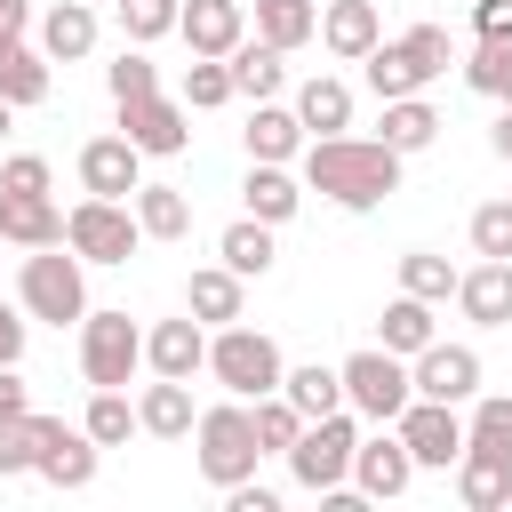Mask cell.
I'll list each match as a JSON object with an SVG mask.
<instances>
[{
  "label": "cell",
  "instance_id": "11a10c76",
  "mask_svg": "<svg viewBox=\"0 0 512 512\" xmlns=\"http://www.w3.org/2000/svg\"><path fill=\"white\" fill-rule=\"evenodd\" d=\"M96 8H104V0H96ZM112 8H120V0H112Z\"/></svg>",
  "mask_w": 512,
  "mask_h": 512
},
{
  "label": "cell",
  "instance_id": "d590c367",
  "mask_svg": "<svg viewBox=\"0 0 512 512\" xmlns=\"http://www.w3.org/2000/svg\"><path fill=\"white\" fill-rule=\"evenodd\" d=\"M48 424H56V416H40V408H24V416H0V480L40 464V448H48Z\"/></svg>",
  "mask_w": 512,
  "mask_h": 512
},
{
  "label": "cell",
  "instance_id": "277c9868",
  "mask_svg": "<svg viewBox=\"0 0 512 512\" xmlns=\"http://www.w3.org/2000/svg\"><path fill=\"white\" fill-rule=\"evenodd\" d=\"M208 376L232 392V400H264V392H280L288 384V360H280V344L264 336V328H216L208 336Z\"/></svg>",
  "mask_w": 512,
  "mask_h": 512
},
{
  "label": "cell",
  "instance_id": "f546056e",
  "mask_svg": "<svg viewBox=\"0 0 512 512\" xmlns=\"http://www.w3.org/2000/svg\"><path fill=\"white\" fill-rule=\"evenodd\" d=\"M80 424H88V440H96V448H120L128 432H144V416H136L128 384H96V392H88V408H80Z\"/></svg>",
  "mask_w": 512,
  "mask_h": 512
},
{
  "label": "cell",
  "instance_id": "e575fe53",
  "mask_svg": "<svg viewBox=\"0 0 512 512\" xmlns=\"http://www.w3.org/2000/svg\"><path fill=\"white\" fill-rule=\"evenodd\" d=\"M0 96H8L16 112H24V104H48V48H24V40H16V48L0 56Z\"/></svg>",
  "mask_w": 512,
  "mask_h": 512
},
{
  "label": "cell",
  "instance_id": "e0dca14e",
  "mask_svg": "<svg viewBox=\"0 0 512 512\" xmlns=\"http://www.w3.org/2000/svg\"><path fill=\"white\" fill-rule=\"evenodd\" d=\"M456 312L472 328H512V256H480L456 280Z\"/></svg>",
  "mask_w": 512,
  "mask_h": 512
},
{
  "label": "cell",
  "instance_id": "8d00e7d4",
  "mask_svg": "<svg viewBox=\"0 0 512 512\" xmlns=\"http://www.w3.org/2000/svg\"><path fill=\"white\" fill-rule=\"evenodd\" d=\"M456 280H464V272H456L448 256H432V248H408V256H400V288H408V296H424V304H448V296H456Z\"/></svg>",
  "mask_w": 512,
  "mask_h": 512
},
{
  "label": "cell",
  "instance_id": "8992f818",
  "mask_svg": "<svg viewBox=\"0 0 512 512\" xmlns=\"http://www.w3.org/2000/svg\"><path fill=\"white\" fill-rule=\"evenodd\" d=\"M352 448H360V408H328V416H312V424L296 432V448H288L296 488H312V496L344 488V480H352Z\"/></svg>",
  "mask_w": 512,
  "mask_h": 512
},
{
  "label": "cell",
  "instance_id": "ab89813d",
  "mask_svg": "<svg viewBox=\"0 0 512 512\" xmlns=\"http://www.w3.org/2000/svg\"><path fill=\"white\" fill-rule=\"evenodd\" d=\"M296 432H304V408H296L288 392H264V400H256V440H264V456H288Z\"/></svg>",
  "mask_w": 512,
  "mask_h": 512
},
{
  "label": "cell",
  "instance_id": "5bb4252c",
  "mask_svg": "<svg viewBox=\"0 0 512 512\" xmlns=\"http://www.w3.org/2000/svg\"><path fill=\"white\" fill-rule=\"evenodd\" d=\"M456 496H464V512H512V448L464 440V456H456Z\"/></svg>",
  "mask_w": 512,
  "mask_h": 512
},
{
  "label": "cell",
  "instance_id": "ee69618b",
  "mask_svg": "<svg viewBox=\"0 0 512 512\" xmlns=\"http://www.w3.org/2000/svg\"><path fill=\"white\" fill-rule=\"evenodd\" d=\"M464 440H488V448H512V392H472V416H464Z\"/></svg>",
  "mask_w": 512,
  "mask_h": 512
},
{
  "label": "cell",
  "instance_id": "db71d44e",
  "mask_svg": "<svg viewBox=\"0 0 512 512\" xmlns=\"http://www.w3.org/2000/svg\"><path fill=\"white\" fill-rule=\"evenodd\" d=\"M8 120H16V104H8V96H0V136H8Z\"/></svg>",
  "mask_w": 512,
  "mask_h": 512
},
{
  "label": "cell",
  "instance_id": "484cf974",
  "mask_svg": "<svg viewBox=\"0 0 512 512\" xmlns=\"http://www.w3.org/2000/svg\"><path fill=\"white\" fill-rule=\"evenodd\" d=\"M40 48H48V64H80L96 48V0H56L40 16Z\"/></svg>",
  "mask_w": 512,
  "mask_h": 512
},
{
  "label": "cell",
  "instance_id": "7402d4cb",
  "mask_svg": "<svg viewBox=\"0 0 512 512\" xmlns=\"http://www.w3.org/2000/svg\"><path fill=\"white\" fill-rule=\"evenodd\" d=\"M240 144H248V160H296V152L312 144V128L296 120V104H272V96H264V104L248 112Z\"/></svg>",
  "mask_w": 512,
  "mask_h": 512
},
{
  "label": "cell",
  "instance_id": "2e32d148",
  "mask_svg": "<svg viewBox=\"0 0 512 512\" xmlns=\"http://www.w3.org/2000/svg\"><path fill=\"white\" fill-rule=\"evenodd\" d=\"M144 368L192 384V376L208 368V320H192V312H184V320H152V328H144Z\"/></svg>",
  "mask_w": 512,
  "mask_h": 512
},
{
  "label": "cell",
  "instance_id": "f35d334b",
  "mask_svg": "<svg viewBox=\"0 0 512 512\" xmlns=\"http://www.w3.org/2000/svg\"><path fill=\"white\" fill-rule=\"evenodd\" d=\"M232 96H240V88H232V64H224V56H192V64H184V104H192V112H216V104H232Z\"/></svg>",
  "mask_w": 512,
  "mask_h": 512
},
{
  "label": "cell",
  "instance_id": "8fae6325",
  "mask_svg": "<svg viewBox=\"0 0 512 512\" xmlns=\"http://www.w3.org/2000/svg\"><path fill=\"white\" fill-rule=\"evenodd\" d=\"M400 440H408V456H416V472H448L456 456H464V416H456V400H408L400 416Z\"/></svg>",
  "mask_w": 512,
  "mask_h": 512
},
{
  "label": "cell",
  "instance_id": "d6986e66",
  "mask_svg": "<svg viewBox=\"0 0 512 512\" xmlns=\"http://www.w3.org/2000/svg\"><path fill=\"white\" fill-rule=\"evenodd\" d=\"M376 40H384L376 0H328V8H320V48H328L336 64H360Z\"/></svg>",
  "mask_w": 512,
  "mask_h": 512
},
{
  "label": "cell",
  "instance_id": "681fc988",
  "mask_svg": "<svg viewBox=\"0 0 512 512\" xmlns=\"http://www.w3.org/2000/svg\"><path fill=\"white\" fill-rule=\"evenodd\" d=\"M24 32H32V0H0V56H8Z\"/></svg>",
  "mask_w": 512,
  "mask_h": 512
},
{
  "label": "cell",
  "instance_id": "60d3db41",
  "mask_svg": "<svg viewBox=\"0 0 512 512\" xmlns=\"http://www.w3.org/2000/svg\"><path fill=\"white\" fill-rule=\"evenodd\" d=\"M464 88H480V96L512 104V40H480V48H472V64H464Z\"/></svg>",
  "mask_w": 512,
  "mask_h": 512
},
{
  "label": "cell",
  "instance_id": "9a60e30c",
  "mask_svg": "<svg viewBox=\"0 0 512 512\" xmlns=\"http://www.w3.org/2000/svg\"><path fill=\"white\" fill-rule=\"evenodd\" d=\"M80 184H88L96 200H136L144 152H136L128 136H88V144H80Z\"/></svg>",
  "mask_w": 512,
  "mask_h": 512
},
{
  "label": "cell",
  "instance_id": "4fadbf2b",
  "mask_svg": "<svg viewBox=\"0 0 512 512\" xmlns=\"http://www.w3.org/2000/svg\"><path fill=\"white\" fill-rule=\"evenodd\" d=\"M408 376H416V392H424V400H456V408H464V400L480 392V352H472V344L432 336V344L408 360Z\"/></svg>",
  "mask_w": 512,
  "mask_h": 512
},
{
  "label": "cell",
  "instance_id": "9c48e42d",
  "mask_svg": "<svg viewBox=\"0 0 512 512\" xmlns=\"http://www.w3.org/2000/svg\"><path fill=\"white\" fill-rule=\"evenodd\" d=\"M120 136H128L144 160H176V152L192 144V104H184V96H160V88L120 96Z\"/></svg>",
  "mask_w": 512,
  "mask_h": 512
},
{
  "label": "cell",
  "instance_id": "f5cc1de1",
  "mask_svg": "<svg viewBox=\"0 0 512 512\" xmlns=\"http://www.w3.org/2000/svg\"><path fill=\"white\" fill-rule=\"evenodd\" d=\"M488 152H496V160H512V104H504V112H496V128H488Z\"/></svg>",
  "mask_w": 512,
  "mask_h": 512
},
{
  "label": "cell",
  "instance_id": "7a4b0ae2",
  "mask_svg": "<svg viewBox=\"0 0 512 512\" xmlns=\"http://www.w3.org/2000/svg\"><path fill=\"white\" fill-rule=\"evenodd\" d=\"M448 64H456V48H448V32H440V24H408L400 40H376V48L360 56V72H368L376 104H392V96H424Z\"/></svg>",
  "mask_w": 512,
  "mask_h": 512
},
{
  "label": "cell",
  "instance_id": "ba28073f",
  "mask_svg": "<svg viewBox=\"0 0 512 512\" xmlns=\"http://www.w3.org/2000/svg\"><path fill=\"white\" fill-rule=\"evenodd\" d=\"M64 248H80V264H128L144 248V224H136V200H80L64 216Z\"/></svg>",
  "mask_w": 512,
  "mask_h": 512
},
{
  "label": "cell",
  "instance_id": "b9f144b4",
  "mask_svg": "<svg viewBox=\"0 0 512 512\" xmlns=\"http://www.w3.org/2000/svg\"><path fill=\"white\" fill-rule=\"evenodd\" d=\"M104 88H112V104H120V96H144V88H160V64H152V56L128 40V48L104 64Z\"/></svg>",
  "mask_w": 512,
  "mask_h": 512
},
{
  "label": "cell",
  "instance_id": "ffe728a7",
  "mask_svg": "<svg viewBox=\"0 0 512 512\" xmlns=\"http://www.w3.org/2000/svg\"><path fill=\"white\" fill-rule=\"evenodd\" d=\"M96 456H104V448L88 440V424H64V416H56V424H48V448H40L32 472H40L48 488H88V480H96Z\"/></svg>",
  "mask_w": 512,
  "mask_h": 512
},
{
  "label": "cell",
  "instance_id": "4316f807",
  "mask_svg": "<svg viewBox=\"0 0 512 512\" xmlns=\"http://www.w3.org/2000/svg\"><path fill=\"white\" fill-rule=\"evenodd\" d=\"M296 120H304L312 136H344V128H352V88H344L336 72H312V80L296 88Z\"/></svg>",
  "mask_w": 512,
  "mask_h": 512
},
{
  "label": "cell",
  "instance_id": "6da1fadb",
  "mask_svg": "<svg viewBox=\"0 0 512 512\" xmlns=\"http://www.w3.org/2000/svg\"><path fill=\"white\" fill-rule=\"evenodd\" d=\"M296 176H304V192L368 216V208H384V200L400 192V152H392L384 136H352V128H344V136H312V144L296 152Z\"/></svg>",
  "mask_w": 512,
  "mask_h": 512
},
{
  "label": "cell",
  "instance_id": "d4e9b609",
  "mask_svg": "<svg viewBox=\"0 0 512 512\" xmlns=\"http://www.w3.org/2000/svg\"><path fill=\"white\" fill-rule=\"evenodd\" d=\"M136 416H144V432H152V440H192V424H200V408H192V384H184V376H152V384L136 392Z\"/></svg>",
  "mask_w": 512,
  "mask_h": 512
},
{
  "label": "cell",
  "instance_id": "30bf717a",
  "mask_svg": "<svg viewBox=\"0 0 512 512\" xmlns=\"http://www.w3.org/2000/svg\"><path fill=\"white\" fill-rule=\"evenodd\" d=\"M144 368V328L128 312H88L80 320V376L88 384H128Z\"/></svg>",
  "mask_w": 512,
  "mask_h": 512
},
{
  "label": "cell",
  "instance_id": "f6af8a7d",
  "mask_svg": "<svg viewBox=\"0 0 512 512\" xmlns=\"http://www.w3.org/2000/svg\"><path fill=\"white\" fill-rule=\"evenodd\" d=\"M472 248H480V256H512V200L472 208Z\"/></svg>",
  "mask_w": 512,
  "mask_h": 512
},
{
  "label": "cell",
  "instance_id": "3957f363",
  "mask_svg": "<svg viewBox=\"0 0 512 512\" xmlns=\"http://www.w3.org/2000/svg\"><path fill=\"white\" fill-rule=\"evenodd\" d=\"M192 440H200V480H208V488L256 480V456H264V440H256V400H216V408H200Z\"/></svg>",
  "mask_w": 512,
  "mask_h": 512
},
{
  "label": "cell",
  "instance_id": "83f0119b",
  "mask_svg": "<svg viewBox=\"0 0 512 512\" xmlns=\"http://www.w3.org/2000/svg\"><path fill=\"white\" fill-rule=\"evenodd\" d=\"M288 48H272V40H240L224 64H232V88L248 96V104H264V96H280V80H288V64H280Z\"/></svg>",
  "mask_w": 512,
  "mask_h": 512
},
{
  "label": "cell",
  "instance_id": "836d02e7",
  "mask_svg": "<svg viewBox=\"0 0 512 512\" xmlns=\"http://www.w3.org/2000/svg\"><path fill=\"white\" fill-rule=\"evenodd\" d=\"M256 40L304 48V40H320V8L312 0H256Z\"/></svg>",
  "mask_w": 512,
  "mask_h": 512
},
{
  "label": "cell",
  "instance_id": "cb8c5ba5",
  "mask_svg": "<svg viewBox=\"0 0 512 512\" xmlns=\"http://www.w3.org/2000/svg\"><path fill=\"white\" fill-rule=\"evenodd\" d=\"M240 304H248V280H240L232 264H200V272L184 280V312H192V320H208V328H232V320H240Z\"/></svg>",
  "mask_w": 512,
  "mask_h": 512
},
{
  "label": "cell",
  "instance_id": "7c38bea8",
  "mask_svg": "<svg viewBox=\"0 0 512 512\" xmlns=\"http://www.w3.org/2000/svg\"><path fill=\"white\" fill-rule=\"evenodd\" d=\"M408 480H416V456H408L400 424L360 432V448H352V488H360L368 504H392V496H408Z\"/></svg>",
  "mask_w": 512,
  "mask_h": 512
},
{
  "label": "cell",
  "instance_id": "4dcf8cb0",
  "mask_svg": "<svg viewBox=\"0 0 512 512\" xmlns=\"http://www.w3.org/2000/svg\"><path fill=\"white\" fill-rule=\"evenodd\" d=\"M376 136L408 160V152H424V144L440 136V112H432L424 96H392V104H384V120H376Z\"/></svg>",
  "mask_w": 512,
  "mask_h": 512
},
{
  "label": "cell",
  "instance_id": "52a82bcc",
  "mask_svg": "<svg viewBox=\"0 0 512 512\" xmlns=\"http://www.w3.org/2000/svg\"><path fill=\"white\" fill-rule=\"evenodd\" d=\"M336 376H344V408H360V424H392V416L416 400V376H408V360H400V352H384V344L352 352Z\"/></svg>",
  "mask_w": 512,
  "mask_h": 512
},
{
  "label": "cell",
  "instance_id": "f1b7e54d",
  "mask_svg": "<svg viewBox=\"0 0 512 512\" xmlns=\"http://www.w3.org/2000/svg\"><path fill=\"white\" fill-rule=\"evenodd\" d=\"M376 328H384L376 344H384V352H400V360H416V352L440 336V328H432V304H424V296H408V288L384 304V320H376Z\"/></svg>",
  "mask_w": 512,
  "mask_h": 512
},
{
  "label": "cell",
  "instance_id": "d6a6232c",
  "mask_svg": "<svg viewBox=\"0 0 512 512\" xmlns=\"http://www.w3.org/2000/svg\"><path fill=\"white\" fill-rule=\"evenodd\" d=\"M216 256H224L240 280H264V272H272V224H264V216H240V224H224Z\"/></svg>",
  "mask_w": 512,
  "mask_h": 512
},
{
  "label": "cell",
  "instance_id": "ac0fdd59",
  "mask_svg": "<svg viewBox=\"0 0 512 512\" xmlns=\"http://www.w3.org/2000/svg\"><path fill=\"white\" fill-rule=\"evenodd\" d=\"M176 32H184L192 56H232V48L248 40V8H240V0H184Z\"/></svg>",
  "mask_w": 512,
  "mask_h": 512
},
{
  "label": "cell",
  "instance_id": "5b68a950",
  "mask_svg": "<svg viewBox=\"0 0 512 512\" xmlns=\"http://www.w3.org/2000/svg\"><path fill=\"white\" fill-rule=\"evenodd\" d=\"M16 304L32 312V320H88V280H80V248L64 256V240L56 248H24V272H16Z\"/></svg>",
  "mask_w": 512,
  "mask_h": 512
},
{
  "label": "cell",
  "instance_id": "603a6c76",
  "mask_svg": "<svg viewBox=\"0 0 512 512\" xmlns=\"http://www.w3.org/2000/svg\"><path fill=\"white\" fill-rule=\"evenodd\" d=\"M240 200H248V216H264V224H288V216L304 208V176H288V160H248V176H240Z\"/></svg>",
  "mask_w": 512,
  "mask_h": 512
},
{
  "label": "cell",
  "instance_id": "7dc6e473",
  "mask_svg": "<svg viewBox=\"0 0 512 512\" xmlns=\"http://www.w3.org/2000/svg\"><path fill=\"white\" fill-rule=\"evenodd\" d=\"M24 336H32V312L0 296V368H16V360H24Z\"/></svg>",
  "mask_w": 512,
  "mask_h": 512
},
{
  "label": "cell",
  "instance_id": "1f68e13d",
  "mask_svg": "<svg viewBox=\"0 0 512 512\" xmlns=\"http://www.w3.org/2000/svg\"><path fill=\"white\" fill-rule=\"evenodd\" d=\"M136 224H144V240H184L192 232V200L176 184H136Z\"/></svg>",
  "mask_w": 512,
  "mask_h": 512
},
{
  "label": "cell",
  "instance_id": "bcb514c9",
  "mask_svg": "<svg viewBox=\"0 0 512 512\" xmlns=\"http://www.w3.org/2000/svg\"><path fill=\"white\" fill-rule=\"evenodd\" d=\"M56 176H48V160L40 152H8L0 160V192H48Z\"/></svg>",
  "mask_w": 512,
  "mask_h": 512
},
{
  "label": "cell",
  "instance_id": "44dd1931",
  "mask_svg": "<svg viewBox=\"0 0 512 512\" xmlns=\"http://www.w3.org/2000/svg\"><path fill=\"white\" fill-rule=\"evenodd\" d=\"M0 240L8 248H56L64 240V208L48 192H0Z\"/></svg>",
  "mask_w": 512,
  "mask_h": 512
},
{
  "label": "cell",
  "instance_id": "c3c4849f",
  "mask_svg": "<svg viewBox=\"0 0 512 512\" xmlns=\"http://www.w3.org/2000/svg\"><path fill=\"white\" fill-rule=\"evenodd\" d=\"M472 40H512V0H472Z\"/></svg>",
  "mask_w": 512,
  "mask_h": 512
},
{
  "label": "cell",
  "instance_id": "74e56055",
  "mask_svg": "<svg viewBox=\"0 0 512 512\" xmlns=\"http://www.w3.org/2000/svg\"><path fill=\"white\" fill-rule=\"evenodd\" d=\"M280 392L304 408V424H312V416H328V408H344V376H336V368H320V360L288 368V384H280Z\"/></svg>",
  "mask_w": 512,
  "mask_h": 512
},
{
  "label": "cell",
  "instance_id": "816d5d0a",
  "mask_svg": "<svg viewBox=\"0 0 512 512\" xmlns=\"http://www.w3.org/2000/svg\"><path fill=\"white\" fill-rule=\"evenodd\" d=\"M232 496V512H272V488H256V480H240V488H224Z\"/></svg>",
  "mask_w": 512,
  "mask_h": 512
},
{
  "label": "cell",
  "instance_id": "7bdbcfd3",
  "mask_svg": "<svg viewBox=\"0 0 512 512\" xmlns=\"http://www.w3.org/2000/svg\"><path fill=\"white\" fill-rule=\"evenodd\" d=\"M176 16H184V0H120V32L144 48V40H160V32H176Z\"/></svg>",
  "mask_w": 512,
  "mask_h": 512
},
{
  "label": "cell",
  "instance_id": "f907efd6",
  "mask_svg": "<svg viewBox=\"0 0 512 512\" xmlns=\"http://www.w3.org/2000/svg\"><path fill=\"white\" fill-rule=\"evenodd\" d=\"M32 408V392H24V376L16 368H0V416H24Z\"/></svg>",
  "mask_w": 512,
  "mask_h": 512
}]
</instances>
